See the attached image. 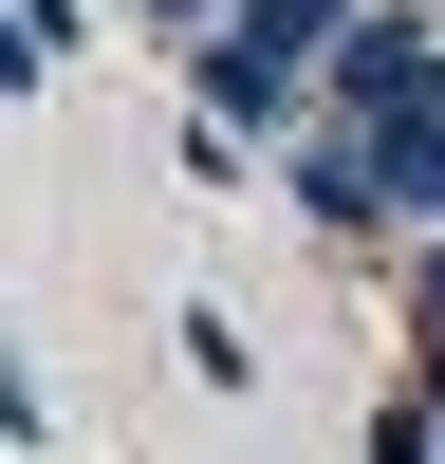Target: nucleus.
<instances>
[{
	"label": "nucleus",
	"instance_id": "20e7f679",
	"mask_svg": "<svg viewBox=\"0 0 445 464\" xmlns=\"http://www.w3.org/2000/svg\"><path fill=\"white\" fill-rule=\"evenodd\" d=\"M408 391H427V409H445V242H427V260H408Z\"/></svg>",
	"mask_w": 445,
	"mask_h": 464
},
{
	"label": "nucleus",
	"instance_id": "f257e3e1",
	"mask_svg": "<svg viewBox=\"0 0 445 464\" xmlns=\"http://www.w3.org/2000/svg\"><path fill=\"white\" fill-rule=\"evenodd\" d=\"M279 186H297V223H334V242H371V223H408V205H390V149H371L353 111H316V130L279 149Z\"/></svg>",
	"mask_w": 445,
	"mask_h": 464
},
{
	"label": "nucleus",
	"instance_id": "423d86ee",
	"mask_svg": "<svg viewBox=\"0 0 445 464\" xmlns=\"http://www.w3.org/2000/svg\"><path fill=\"white\" fill-rule=\"evenodd\" d=\"M130 19H167V37H222V19H241V0H130Z\"/></svg>",
	"mask_w": 445,
	"mask_h": 464
},
{
	"label": "nucleus",
	"instance_id": "39448f33",
	"mask_svg": "<svg viewBox=\"0 0 445 464\" xmlns=\"http://www.w3.org/2000/svg\"><path fill=\"white\" fill-rule=\"evenodd\" d=\"M371 464H445V409L427 391H371Z\"/></svg>",
	"mask_w": 445,
	"mask_h": 464
},
{
	"label": "nucleus",
	"instance_id": "7ed1b4c3",
	"mask_svg": "<svg viewBox=\"0 0 445 464\" xmlns=\"http://www.w3.org/2000/svg\"><path fill=\"white\" fill-rule=\"evenodd\" d=\"M74 37H93L74 0H0V74H19V93H56V74H74Z\"/></svg>",
	"mask_w": 445,
	"mask_h": 464
},
{
	"label": "nucleus",
	"instance_id": "f03ea898",
	"mask_svg": "<svg viewBox=\"0 0 445 464\" xmlns=\"http://www.w3.org/2000/svg\"><path fill=\"white\" fill-rule=\"evenodd\" d=\"M371 149H390V205H408V223L445 242V74H427L408 111H371Z\"/></svg>",
	"mask_w": 445,
	"mask_h": 464
}]
</instances>
